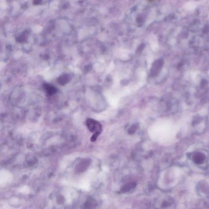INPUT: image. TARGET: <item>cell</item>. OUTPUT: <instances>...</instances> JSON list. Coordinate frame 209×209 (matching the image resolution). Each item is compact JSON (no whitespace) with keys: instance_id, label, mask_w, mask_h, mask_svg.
<instances>
[{"instance_id":"6da1fadb","label":"cell","mask_w":209,"mask_h":209,"mask_svg":"<svg viewBox=\"0 0 209 209\" xmlns=\"http://www.w3.org/2000/svg\"><path fill=\"white\" fill-rule=\"evenodd\" d=\"M86 125L88 129L91 132L100 133L102 131L101 124L93 119H88L86 121Z\"/></svg>"},{"instance_id":"7a4b0ae2","label":"cell","mask_w":209,"mask_h":209,"mask_svg":"<svg viewBox=\"0 0 209 209\" xmlns=\"http://www.w3.org/2000/svg\"><path fill=\"white\" fill-rule=\"evenodd\" d=\"M163 62L162 59H159L155 61L153 63L151 68V75L152 77H156L158 75L162 69Z\"/></svg>"},{"instance_id":"3957f363","label":"cell","mask_w":209,"mask_h":209,"mask_svg":"<svg viewBox=\"0 0 209 209\" xmlns=\"http://www.w3.org/2000/svg\"><path fill=\"white\" fill-rule=\"evenodd\" d=\"M193 161L196 164H201L205 159V156L204 154L200 152H196L192 155Z\"/></svg>"},{"instance_id":"277c9868","label":"cell","mask_w":209,"mask_h":209,"mask_svg":"<svg viewBox=\"0 0 209 209\" xmlns=\"http://www.w3.org/2000/svg\"><path fill=\"white\" fill-rule=\"evenodd\" d=\"M90 160L85 159L81 161L77 167V170L79 172H83L85 170L90 166Z\"/></svg>"},{"instance_id":"5b68a950","label":"cell","mask_w":209,"mask_h":209,"mask_svg":"<svg viewBox=\"0 0 209 209\" xmlns=\"http://www.w3.org/2000/svg\"><path fill=\"white\" fill-rule=\"evenodd\" d=\"M71 77L69 74H65L60 76L58 78V82L60 85H64L68 84L70 81Z\"/></svg>"},{"instance_id":"8992f818","label":"cell","mask_w":209,"mask_h":209,"mask_svg":"<svg viewBox=\"0 0 209 209\" xmlns=\"http://www.w3.org/2000/svg\"><path fill=\"white\" fill-rule=\"evenodd\" d=\"M97 206V203L95 199L89 198L85 203L84 207L85 209H94Z\"/></svg>"},{"instance_id":"52a82bcc","label":"cell","mask_w":209,"mask_h":209,"mask_svg":"<svg viewBox=\"0 0 209 209\" xmlns=\"http://www.w3.org/2000/svg\"><path fill=\"white\" fill-rule=\"evenodd\" d=\"M136 186V183L134 182H129L126 183L122 187L121 191L122 192H127L135 188Z\"/></svg>"},{"instance_id":"ba28073f","label":"cell","mask_w":209,"mask_h":209,"mask_svg":"<svg viewBox=\"0 0 209 209\" xmlns=\"http://www.w3.org/2000/svg\"><path fill=\"white\" fill-rule=\"evenodd\" d=\"M44 88L47 94L49 95H53L57 92V89L53 85L46 84L44 85Z\"/></svg>"},{"instance_id":"9c48e42d","label":"cell","mask_w":209,"mask_h":209,"mask_svg":"<svg viewBox=\"0 0 209 209\" xmlns=\"http://www.w3.org/2000/svg\"><path fill=\"white\" fill-rule=\"evenodd\" d=\"M28 32L27 31H25L18 36L16 38V41L18 42L23 43L26 42L27 40Z\"/></svg>"},{"instance_id":"30bf717a","label":"cell","mask_w":209,"mask_h":209,"mask_svg":"<svg viewBox=\"0 0 209 209\" xmlns=\"http://www.w3.org/2000/svg\"><path fill=\"white\" fill-rule=\"evenodd\" d=\"M138 127H139V125L137 124H134V125H132L129 129V130H128L129 134H134V133L136 131Z\"/></svg>"},{"instance_id":"8fae6325","label":"cell","mask_w":209,"mask_h":209,"mask_svg":"<svg viewBox=\"0 0 209 209\" xmlns=\"http://www.w3.org/2000/svg\"><path fill=\"white\" fill-rule=\"evenodd\" d=\"M64 198H63V197L62 196H58V198H57V202H58L59 203H63V202H64Z\"/></svg>"},{"instance_id":"7c38bea8","label":"cell","mask_w":209,"mask_h":209,"mask_svg":"<svg viewBox=\"0 0 209 209\" xmlns=\"http://www.w3.org/2000/svg\"><path fill=\"white\" fill-rule=\"evenodd\" d=\"M41 1H35L33 2V3L35 5H38L40 3H41Z\"/></svg>"}]
</instances>
